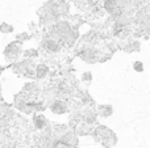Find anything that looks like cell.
<instances>
[{
  "label": "cell",
  "instance_id": "obj_1",
  "mask_svg": "<svg viewBox=\"0 0 150 148\" xmlns=\"http://www.w3.org/2000/svg\"><path fill=\"white\" fill-rule=\"evenodd\" d=\"M20 52H21V50H20V47H18L17 42H13V43H11V45H8L7 46L4 54H5V57H7V59L15 60V59H17L18 58Z\"/></svg>",
  "mask_w": 150,
  "mask_h": 148
},
{
  "label": "cell",
  "instance_id": "obj_7",
  "mask_svg": "<svg viewBox=\"0 0 150 148\" xmlns=\"http://www.w3.org/2000/svg\"><path fill=\"white\" fill-rule=\"evenodd\" d=\"M1 30H3V33H7V31H12L13 30V28L12 26H9V25H7V24H3V26H1Z\"/></svg>",
  "mask_w": 150,
  "mask_h": 148
},
{
  "label": "cell",
  "instance_id": "obj_3",
  "mask_svg": "<svg viewBox=\"0 0 150 148\" xmlns=\"http://www.w3.org/2000/svg\"><path fill=\"white\" fill-rule=\"evenodd\" d=\"M33 125H34V127H37V128H45L47 125V121L45 119L44 115H36V117L33 118Z\"/></svg>",
  "mask_w": 150,
  "mask_h": 148
},
{
  "label": "cell",
  "instance_id": "obj_8",
  "mask_svg": "<svg viewBox=\"0 0 150 148\" xmlns=\"http://www.w3.org/2000/svg\"><path fill=\"white\" fill-rule=\"evenodd\" d=\"M83 80H91V73L90 72H86V73H83Z\"/></svg>",
  "mask_w": 150,
  "mask_h": 148
},
{
  "label": "cell",
  "instance_id": "obj_4",
  "mask_svg": "<svg viewBox=\"0 0 150 148\" xmlns=\"http://www.w3.org/2000/svg\"><path fill=\"white\" fill-rule=\"evenodd\" d=\"M47 72H49V68H47L45 64L37 66V68H36V75H37V77H38V79L45 77V76L47 75Z\"/></svg>",
  "mask_w": 150,
  "mask_h": 148
},
{
  "label": "cell",
  "instance_id": "obj_6",
  "mask_svg": "<svg viewBox=\"0 0 150 148\" xmlns=\"http://www.w3.org/2000/svg\"><path fill=\"white\" fill-rule=\"evenodd\" d=\"M133 67H134V70L138 71V72H141V71L144 70V66L141 62H134V66H133Z\"/></svg>",
  "mask_w": 150,
  "mask_h": 148
},
{
  "label": "cell",
  "instance_id": "obj_2",
  "mask_svg": "<svg viewBox=\"0 0 150 148\" xmlns=\"http://www.w3.org/2000/svg\"><path fill=\"white\" fill-rule=\"evenodd\" d=\"M66 102L65 101H54L52 104V106H50V109H52L53 113H55V114H62V113L66 112V109H67V106H66Z\"/></svg>",
  "mask_w": 150,
  "mask_h": 148
},
{
  "label": "cell",
  "instance_id": "obj_5",
  "mask_svg": "<svg viewBox=\"0 0 150 148\" xmlns=\"http://www.w3.org/2000/svg\"><path fill=\"white\" fill-rule=\"evenodd\" d=\"M99 114L104 118L109 117V115L112 114V108L109 106V105H101V106L99 108Z\"/></svg>",
  "mask_w": 150,
  "mask_h": 148
}]
</instances>
